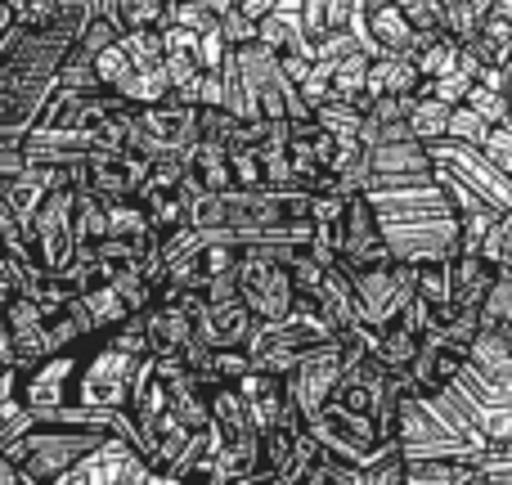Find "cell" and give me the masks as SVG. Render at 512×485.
Returning a JSON list of instances; mask_svg holds the SVG:
<instances>
[{
  "label": "cell",
  "instance_id": "obj_5",
  "mask_svg": "<svg viewBox=\"0 0 512 485\" xmlns=\"http://www.w3.org/2000/svg\"><path fill=\"white\" fill-rule=\"evenodd\" d=\"M396 261L382 234V221L373 212L369 194H346V212H342V256H337V270L355 274V270H373V265Z\"/></svg>",
  "mask_w": 512,
  "mask_h": 485
},
{
  "label": "cell",
  "instance_id": "obj_10",
  "mask_svg": "<svg viewBox=\"0 0 512 485\" xmlns=\"http://www.w3.org/2000/svg\"><path fill=\"white\" fill-rule=\"evenodd\" d=\"M499 270L477 252V247H463L450 256V310H481L495 288Z\"/></svg>",
  "mask_w": 512,
  "mask_h": 485
},
{
  "label": "cell",
  "instance_id": "obj_1",
  "mask_svg": "<svg viewBox=\"0 0 512 485\" xmlns=\"http://www.w3.org/2000/svg\"><path fill=\"white\" fill-rule=\"evenodd\" d=\"M297 243H243L239 265H234V288H239L243 306L256 315V324H279L297 306V288H292L288 252Z\"/></svg>",
  "mask_w": 512,
  "mask_h": 485
},
{
  "label": "cell",
  "instance_id": "obj_21",
  "mask_svg": "<svg viewBox=\"0 0 512 485\" xmlns=\"http://www.w3.org/2000/svg\"><path fill=\"white\" fill-rule=\"evenodd\" d=\"M279 5H283V0H239V9L252 18V23H261V18H265V14H274Z\"/></svg>",
  "mask_w": 512,
  "mask_h": 485
},
{
  "label": "cell",
  "instance_id": "obj_13",
  "mask_svg": "<svg viewBox=\"0 0 512 485\" xmlns=\"http://www.w3.org/2000/svg\"><path fill=\"white\" fill-rule=\"evenodd\" d=\"M104 14L122 32H162L171 23V0H104Z\"/></svg>",
  "mask_w": 512,
  "mask_h": 485
},
{
  "label": "cell",
  "instance_id": "obj_8",
  "mask_svg": "<svg viewBox=\"0 0 512 485\" xmlns=\"http://www.w3.org/2000/svg\"><path fill=\"white\" fill-rule=\"evenodd\" d=\"M234 387H239L243 405H248L256 432H265V427H279V423L306 427V418L297 414V405H292L283 378H274V373H265V369H248L239 382H234Z\"/></svg>",
  "mask_w": 512,
  "mask_h": 485
},
{
  "label": "cell",
  "instance_id": "obj_16",
  "mask_svg": "<svg viewBox=\"0 0 512 485\" xmlns=\"http://www.w3.org/2000/svg\"><path fill=\"white\" fill-rule=\"evenodd\" d=\"M477 252L486 256L495 270H512V207H508V212H499V221L490 225V234L481 239Z\"/></svg>",
  "mask_w": 512,
  "mask_h": 485
},
{
  "label": "cell",
  "instance_id": "obj_22",
  "mask_svg": "<svg viewBox=\"0 0 512 485\" xmlns=\"http://www.w3.org/2000/svg\"><path fill=\"white\" fill-rule=\"evenodd\" d=\"M221 485H270V477H261V472H243V477H225Z\"/></svg>",
  "mask_w": 512,
  "mask_h": 485
},
{
  "label": "cell",
  "instance_id": "obj_6",
  "mask_svg": "<svg viewBox=\"0 0 512 485\" xmlns=\"http://www.w3.org/2000/svg\"><path fill=\"white\" fill-rule=\"evenodd\" d=\"M342 355H346V346H342V333H337L333 342L306 346L301 360L292 364V373L283 378V387H288V396H292V405H297L301 418H315L319 409H324L328 391H333L337 373H342Z\"/></svg>",
  "mask_w": 512,
  "mask_h": 485
},
{
  "label": "cell",
  "instance_id": "obj_17",
  "mask_svg": "<svg viewBox=\"0 0 512 485\" xmlns=\"http://www.w3.org/2000/svg\"><path fill=\"white\" fill-rule=\"evenodd\" d=\"M481 158L499 171L504 180H512V126H490L486 140H481Z\"/></svg>",
  "mask_w": 512,
  "mask_h": 485
},
{
  "label": "cell",
  "instance_id": "obj_11",
  "mask_svg": "<svg viewBox=\"0 0 512 485\" xmlns=\"http://www.w3.org/2000/svg\"><path fill=\"white\" fill-rule=\"evenodd\" d=\"M427 77L418 72L414 54H373L369 59V81H364V95L378 99V95H400V99H414L423 95Z\"/></svg>",
  "mask_w": 512,
  "mask_h": 485
},
{
  "label": "cell",
  "instance_id": "obj_15",
  "mask_svg": "<svg viewBox=\"0 0 512 485\" xmlns=\"http://www.w3.org/2000/svg\"><path fill=\"white\" fill-rule=\"evenodd\" d=\"M495 0H441V23L454 41H472L481 32V18L490 14Z\"/></svg>",
  "mask_w": 512,
  "mask_h": 485
},
{
  "label": "cell",
  "instance_id": "obj_3",
  "mask_svg": "<svg viewBox=\"0 0 512 485\" xmlns=\"http://www.w3.org/2000/svg\"><path fill=\"white\" fill-rule=\"evenodd\" d=\"M72 212H77V189H45L41 207L32 221L23 225L27 256L36 270L45 274H68L77 261V230H72Z\"/></svg>",
  "mask_w": 512,
  "mask_h": 485
},
{
  "label": "cell",
  "instance_id": "obj_7",
  "mask_svg": "<svg viewBox=\"0 0 512 485\" xmlns=\"http://www.w3.org/2000/svg\"><path fill=\"white\" fill-rule=\"evenodd\" d=\"M149 162L135 149H90L86 153V185L90 194L108 198V203H122V198H135L149 176Z\"/></svg>",
  "mask_w": 512,
  "mask_h": 485
},
{
  "label": "cell",
  "instance_id": "obj_2",
  "mask_svg": "<svg viewBox=\"0 0 512 485\" xmlns=\"http://www.w3.org/2000/svg\"><path fill=\"white\" fill-rule=\"evenodd\" d=\"M144 360H149V355H135V351H126V346H117L113 333L90 337V351L77 355V373H72L68 400L95 409V414L126 409L131 382H135V373H140Z\"/></svg>",
  "mask_w": 512,
  "mask_h": 485
},
{
  "label": "cell",
  "instance_id": "obj_12",
  "mask_svg": "<svg viewBox=\"0 0 512 485\" xmlns=\"http://www.w3.org/2000/svg\"><path fill=\"white\" fill-rule=\"evenodd\" d=\"M418 346H423V328L414 319H400V324H387L373 333V360L391 373V378H409L418 360Z\"/></svg>",
  "mask_w": 512,
  "mask_h": 485
},
{
  "label": "cell",
  "instance_id": "obj_9",
  "mask_svg": "<svg viewBox=\"0 0 512 485\" xmlns=\"http://www.w3.org/2000/svg\"><path fill=\"white\" fill-rule=\"evenodd\" d=\"M297 23L310 45L342 41V36H360V0H297Z\"/></svg>",
  "mask_w": 512,
  "mask_h": 485
},
{
  "label": "cell",
  "instance_id": "obj_23",
  "mask_svg": "<svg viewBox=\"0 0 512 485\" xmlns=\"http://www.w3.org/2000/svg\"><path fill=\"white\" fill-rule=\"evenodd\" d=\"M68 485H86V477H77V481H68Z\"/></svg>",
  "mask_w": 512,
  "mask_h": 485
},
{
  "label": "cell",
  "instance_id": "obj_20",
  "mask_svg": "<svg viewBox=\"0 0 512 485\" xmlns=\"http://www.w3.org/2000/svg\"><path fill=\"white\" fill-rule=\"evenodd\" d=\"M221 41L230 45V50H239V45L256 41V23L243 14V9H230V14L221 18Z\"/></svg>",
  "mask_w": 512,
  "mask_h": 485
},
{
  "label": "cell",
  "instance_id": "obj_4",
  "mask_svg": "<svg viewBox=\"0 0 512 485\" xmlns=\"http://www.w3.org/2000/svg\"><path fill=\"white\" fill-rule=\"evenodd\" d=\"M351 288H355L360 324L373 328V333L387 324H400V319H414L418 324L414 270H409V261H387V265H373V270H355Z\"/></svg>",
  "mask_w": 512,
  "mask_h": 485
},
{
  "label": "cell",
  "instance_id": "obj_18",
  "mask_svg": "<svg viewBox=\"0 0 512 485\" xmlns=\"http://www.w3.org/2000/svg\"><path fill=\"white\" fill-rule=\"evenodd\" d=\"M486 131H490V122L481 113H472L468 104H459L450 113V135L445 140H459V144H472V149H481V140H486Z\"/></svg>",
  "mask_w": 512,
  "mask_h": 485
},
{
  "label": "cell",
  "instance_id": "obj_14",
  "mask_svg": "<svg viewBox=\"0 0 512 485\" xmlns=\"http://www.w3.org/2000/svg\"><path fill=\"white\" fill-rule=\"evenodd\" d=\"M450 113L454 108L450 104H441V99H432V95H414V104H409V135H414L418 144H436V140H445L450 135Z\"/></svg>",
  "mask_w": 512,
  "mask_h": 485
},
{
  "label": "cell",
  "instance_id": "obj_19",
  "mask_svg": "<svg viewBox=\"0 0 512 485\" xmlns=\"http://www.w3.org/2000/svg\"><path fill=\"white\" fill-rule=\"evenodd\" d=\"M400 9H405L409 27H414L418 36L445 32V23H441V0H400Z\"/></svg>",
  "mask_w": 512,
  "mask_h": 485
}]
</instances>
